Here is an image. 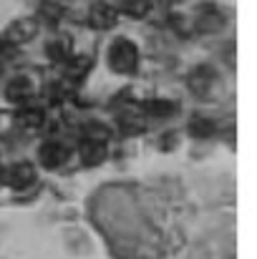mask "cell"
Returning a JSON list of instances; mask_svg holds the SVG:
<instances>
[{
  "mask_svg": "<svg viewBox=\"0 0 257 259\" xmlns=\"http://www.w3.org/2000/svg\"><path fill=\"white\" fill-rule=\"evenodd\" d=\"M108 63L119 73H134L136 66H139V51H136V46L131 40H126V38H119L111 46V51H108Z\"/></svg>",
  "mask_w": 257,
  "mask_h": 259,
  "instance_id": "1",
  "label": "cell"
},
{
  "mask_svg": "<svg viewBox=\"0 0 257 259\" xmlns=\"http://www.w3.org/2000/svg\"><path fill=\"white\" fill-rule=\"evenodd\" d=\"M194 28L199 33H217L225 28V15L217 5L212 3H204L197 8V18H194Z\"/></svg>",
  "mask_w": 257,
  "mask_h": 259,
  "instance_id": "2",
  "label": "cell"
},
{
  "mask_svg": "<svg viewBox=\"0 0 257 259\" xmlns=\"http://www.w3.org/2000/svg\"><path fill=\"white\" fill-rule=\"evenodd\" d=\"M66 156H68V149H66L61 141H56V139L46 141V144L41 146V151H38V159H41V164H43L46 169L61 166V164L66 161Z\"/></svg>",
  "mask_w": 257,
  "mask_h": 259,
  "instance_id": "3",
  "label": "cell"
},
{
  "mask_svg": "<svg viewBox=\"0 0 257 259\" xmlns=\"http://www.w3.org/2000/svg\"><path fill=\"white\" fill-rule=\"evenodd\" d=\"M35 30H38L35 20L25 18V20H15V23L8 28V33H5L3 38H5L10 46H23V43H28V40L35 35Z\"/></svg>",
  "mask_w": 257,
  "mask_h": 259,
  "instance_id": "4",
  "label": "cell"
},
{
  "mask_svg": "<svg viewBox=\"0 0 257 259\" xmlns=\"http://www.w3.org/2000/svg\"><path fill=\"white\" fill-rule=\"evenodd\" d=\"M116 8L114 5H108V3H96L93 8H91V15H88V20H91V25L96 28V30H108V28H114L116 25Z\"/></svg>",
  "mask_w": 257,
  "mask_h": 259,
  "instance_id": "5",
  "label": "cell"
},
{
  "mask_svg": "<svg viewBox=\"0 0 257 259\" xmlns=\"http://www.w3.org/2000/svg\"><path fill=\"white\" fill-rule=\"evenodd\" d=\"M5 181L13 189H25V186H30L35 181V169L30 164H25V161L23 164H15V166H10L5 171Z\"/></svg>",
  "mask_w": 257,
  "mask_h": 259,
  "instance_id": "6",
  "label": "cell"
},
{
  "mask_svg": "<svg viewBox=\"0 0 257 259\" xmlns=\"http://www.w3.org/2000/svg\"><path fill=\"white\" fill-rule=\"evenodd\" d=\"M214 71L209 68V66H199V68H194L192 71V76H189V88L197 93V96H207L212 86H214Z\"/></svg>",
  "mask_w": 257,
  "mask_h": 259,
  "instance_id": "7",
  "label": "cell"
},
{
  "mask_svg": "<svg viewBox=\"0 0 257 259\" xmlns=\"http://www.w3.org/2000/svg\"><path fill=\"white\" fill-rule=\"evenodd\" d=\"M79 154H81V161H84L86 166H96V164L103 161V156H106V146H103V141L84 139L81 146H79Z\"/></svg>",
  "mask_w": 257,
  "mask_h": 259,
  "instance_id": "8",
  "label": "cell"
},
{
  "mask_svg": "<svg viewBox=\"0 0 257 259\" xmlns=\"http://www.w3.org/2000/svg\"><path fill=\"white\" fill-rule=\"evenodd\" d=\"M5 96L10 101H25V98H30L33 96V81L28 76H15L8 83V88H5Z\"/></svg>",
  "mask_w": 257,
  "mask_h": 259,
  "instance_id": "9",
  "label": "cell"
},
{
  "mask_svg": "<svg viewBox=\"0 0 257 259\" xmlns=\"http://www.w3.org/2000/svg\"><path fill=\"white\" fill-rule=\"evenodd\" d=\"M46 53H48L51 61H68V58L74 56V53H71V38H66V35H56L53 40H48Z\"/></svg>",
  "mask_w": 257,
  "mask_h": 259,
  "instance_id": "10",
  "label": "cell"
},
{
  "mask_svg": "<svg viewBox=\"0 0 257 259\" xmlns=\"http://www.w3.org/2000/svg\"><path fill=\"white\" fill-rule=\"evenodd\" d=\"M91 58L88 56H71L68 61H66V76L71 78V81H81L86 73H88V68H91Z\"/></svg>",
  "mask_w": 257,
  "mask_h": 259,
  "instance_id": "11",
  "label": "cell"
},
{
  "mask_svg": "<svg viewBox=\"0 0 257 259\" xmlns=\"http://www.w3.org/2000/svg\"><path fill=\"white\" fill-rule=\"evenodd\" d=\"M146 128V121L141 116H134V113H121L119 116V131L124 136H136Z\"/></svg>",
  "mask_w": 257,
  "mask_h": 259,
  "instance_id": "12",
  "label": "cell"
},
{
  "mask_svg": "<svg viewBox=\"0 0 257 259\" xmlns=\"http://www.w3.org/2000/svg\"><path fill=\"white\" fill-rule=\"evenodd\" d=\"M43 123H46V116H43V111H38V108H25V111L18 113V126H23L25 131H35V128H41Z\"/></svg>",
  "mask_w": 257,
  "mask_h": 259,
  "instance_id": "13",
  "label": "cell"
},
{
  "mask_svg": "<svg viewBox=\"0 0 257 259\" xmlns=\"http://www.w3.org/2000/svg\"><path fill=\"white\" fill-rule=\"evenodd\" d=\"M144 111L146 116H157V118H169L171 113L176 111V106L171 101H164V98H152L144 103Z\"/></svg>",
  "mask_w": 257,
  "mask_h": 259,
  "instance_id": "14",
  "label": "cell"
},
{
  "mask_svg": "<svg viewBox=\"0 0 257 259\" xmlns=\"http://www.w3.org/2000/svg\"><path fill=\"white\" fill-rule=\"evenodd\" d=\"M119 10L131 18H144L152 10V0H119Z\"/></svg>",
  "mask_w": 257,
  "mask_h": 259,
  "instance_id": "15",
  "label": "cell"
},
{
  "mask_svg": "<svg viewBox=\"0 0 257 259\" xmlns=\"http://www.w3.org/2000/svg\"><path fill=\"white\" fill-rule=\"evenodd\" d=\"M189 131L197 139H209L214 134V121L212 118H204V116H194L192 123H189Z\"/></svg>",
  "mask_w": 257,
  "mask_h": 259,
  "instance_id": "16",
  "label": "cell"
},
{
  "mask_svg": "<svg viewBox=\"0 0 257 259\" xmlns=\"http://www.w3.org/2000/svg\"><path fill=\"white\" fill-rule=\"evenodd\" d=\"M108 134H111V131H108L103 123H98V121H88L84 126V136L86 139H93V141H106Z\"/></svg>",
  "mask_w": 257,
  "mask_h": 259,
  "instance_id": "17",
  "label": "cell"
},
{
  "mask_svg": "<svg viewBox=\"0 0 257 259\" xmlns=\"http://www.w3.org/2000/svg\"><path fill=\"white\" fill-rule=\"evenodd\" d=\"M46 20H51V23H56V20H61V15H63V8L56 3V0H43L41 3V10H38Z\"/></svg>",
  "mask_w": 257,
  "mask_h": 259,
  "instance_id": "18",
  "label": "cell"
}]
</instances>
